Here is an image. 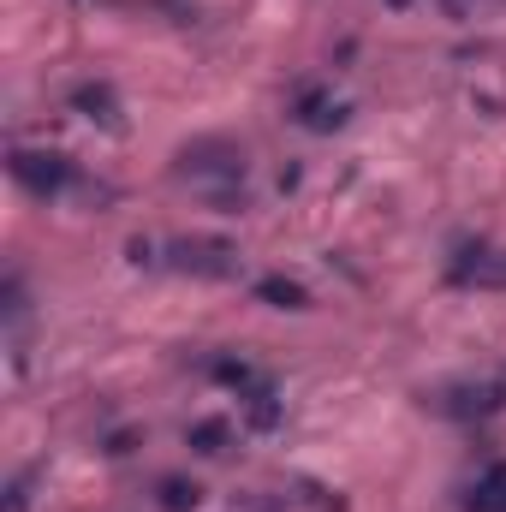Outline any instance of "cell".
<instances>
[{
	"label": "cell",
	"mask_w": 506,
	"mask_h": 512,
	"mask_svg": "<svg viewBox=\"0 0 506 512\" xmlns=\"http://www.w3.org/2000/svg\"><path fill=\"white\" fill-rule=\"evenodd\" d=\"M12 179L42 197V203H60V197H108L102 185H90L66 155H48V149H12Z\"/></svg>",
	"instance_id": "2"
},
{
	"label": "cell",
	"mask_w": 506,
	"mask_h": 512,
	"mask_svg": "<svg viewBox=\"0 0 506 512\" xmlns=\"http://www.w3.org/2000/svg\"><path fill=\"white\" fill-rule=\"evenodd\" d=\"M179 179H191L197 191H209L215 203H245V149L239 143H221V137H203L191 149H179Z\"/></svg>",
	"instance_id": "1"
},
{
	"label": "cell",
	"mask_w": 506,
	"mask_h": 512,
	"mask_svg": "<svg viewBox=\"0 0 506 512\" xmlns=\"http://www.w3.org/2000/svg\"><path fill=\"white\" fill-rule=\"evenodd\" d=\"M447 274L459 286H506V251L501 245H459Z\"/></svg>",
	"instance_id": "4"
},
{
	"label": "cell",
	"mask_w": 506,
	"mask_h": 512,
	"mask_svg": "<svg viewBox=\"0 0 506 512\" xmlns=\"http://www.w3.org/2000/svg\"><path fill=\"white\" fill-rule=\"evenodd\" d=\"M256 292L274 304V310H304L310 304V292L298 286V280H280V274H268V280H256Z\"/></svg>",
	"instance_id": "10"
},
{
	"label": "cell",
	"mask_w": 506,
	"mask_h": 512,
	"mask_svg": "<svg viewBox=\"0 0 506 512\" xmlns=\"http://www.w3.org/2000/svg\"><path fill=\"white\" fill-rule=\"evenodd\" d=\"M185 441H191L203 459H221V453L233 447V429H227V423H215V417H203V423H191V429H185Z\"/></svg>",
	"instance_id": "9"
},
{
	"label": "cell",
	"mask_w": 506,
	"mask_h": 512,
	"mask_svg": "<svg viewBox=\"0 0 506 512\" xmlns=\"http://www.w3.org/2000/svg\"><path fill=\"white\" fill-rule=\"evenodd\" d=\"M298 126H310V131L346 126V102H334V96H322V90H304V96H298Z\"/></svg>",
	"instance_id": "8"
},
{
	"label": "cell",
	"mask_w": 506,
	"mask_h": 512,
	"mask_svg": "<svg viewBox=\"0 0 506 512\" xmlns=\"http://www.w3.org/2000/svg\"><path fill=\"white\" fill-rule=\"evenodd\" d=\"M167 262L179 274H203V280H233L239 274V251L227 239H173L167 245Z\"/></svg>",
	"instance_id": "3"
},
{
	"label": "cell",
	"mask_w": 506,
	"mask_h": 512,
	"mask_svg": "<svg viewBox=\"0 0 506 512\" xmlns=\"http://www.w3.org/2000/svg\"><path fill=\"white\" fill-rule=\"evenodd\" d=\"M72 108L90 120V126H102V131H126V114H120V96L108 90V84H78L72 90Z\"/></svg>",
	"instance_id": "6"
},
{
	"label": "cell",
	"mask_w": 506,
	"mask_h": 512,
	"mask_svg": "<svg viewBox=\"0 0 506 512\" xmlns=\"http://www.w3.org/2000/svg\"><path fill=\"white\" fill-rule=\"evenodd\" d=\"M501 382H459V387H447V393H435L429 405L435 411H447V417H483V411H495L501 405Z\"/></svg>",
	"instance_id": "5"
},
{
	"label": "cell",
	"mask_w": 506,
	"mask_h": 512,
	"mask_svg": "<svg viewBox=\"0 0 506 512\" xmlns=\"http://www.w3.org/2000/svg\"><path fill=\"white\" fill-rule=\"evenodd\" d=\"M465 512H506V465H489L477 483H465Z\"/></svg>",
	"instance_id": "7"
},
{
	"label": "cell",
	"mask_w": 506,
	"mask_h": 512,
	"mask_svg": "<svg viewBox=\"0 0 506 512\" xmlns=\"http://www.w3.org/2000/svg\"><path fill=\"white\" fill-rule=\"evenodd\" d=\"M197 501H203L197 483H185V477H161V507L167 512H197Z\"/></svg>",
	"instance_id": "11"
},
{
	"label": "cell",
	"mask_w": 506,
	"mask_h": 512,
	"mask_svg": "<svg viewBox=\"0 0 506 512\" xmlns=\"http://www.w3.org/2000/svg\"><path fill=\"white\" fill-rule=\"evenodd\" d=\"M24 507H30V471H18L12 489H6V512H24Z\"/></svg>",
	"instance_id": "12"
}]
</instances>
